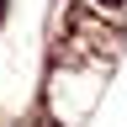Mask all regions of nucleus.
Returning a JSON list of instances; mask_svg holds the SVG:
<instances>
[{
    "mask_svg": "<svg viewBox=\"0 0 127 127\" xmlns=\"http://www.w3.org/2000/svg\"><path fill=\"white\" fill-rule=\"evenodd\" d=\"M95 5H111V11H122V5H127V0H95Z\"/></svg>",
    "mask_w": 127,
    "mask_h": 127,
    "instance_id": "f257e3e1",
    "label": "nucleus"
}]
</instances>
